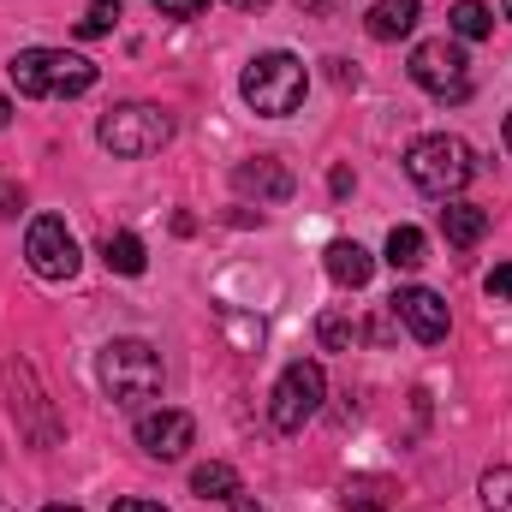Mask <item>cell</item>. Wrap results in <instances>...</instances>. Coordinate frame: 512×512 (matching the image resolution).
I'll list each match as a JSON object with an SVG mask.
<instances>
[{
	"instance_id": "obj_2",
	"label": "cell",
	"mask_w": 512,
	"mask_h": 512,
	"mask_svg": "<svg viewBox=\"0 0 512 512\" xmlns=\"http://www.w3.org/2000/svg\"><path fill=\"white\" fill-rule=\"evenodd\" d=\"M239 90H245L251 114H262V120H286V114H298V102H304V90H310V72H304L298 54L274 48V54H256L251 66H245Z\"/></svg>"
},
{
	"instance_id": "obj_25",
	"label": "cell",
	"mask_w": 512,
	"mask_h": 512,
	"mask_svg": "<svg viewBox=\"0 0 512 512\" xmlns=\"http://www.w3.org/2000/svg\"><path fill=\"white\" fill-rule=\"evenodd\" d=\"M489 298H495V304H512V262H501V268L489 274Z\"/></svg>"
},
{
	"instance_id": "obj_32",
	"label": "cell",
	"mask_w": 512,
	"mask_h": 512,
	"mask_svg": "<svg viewBox=\"0 0 512 512\" xmlns=\"http://www.w3.org/2000/svg\"><path fill=\"white\" fill-rule=\"evenodd\" d=\"M6 120H12V102H6V96H0V131H6Z\"/></svg>"
},
{
	"instance_id": "obj_28",
	"label": "cell",
	"mask_w": 512,
	"mask_h": 512,
	"mask_svg": "<svg viewBox=\"0 0 512 512\" xmlns=\"http://www.w3.org/2000/svg\"><path fill=\"white\" fill-rule=\"evenodd\" d=\"M114 512H167L161 501H114Z\"/></svg>"
},
{
	"instance_id": "obj_9",
	"label": "cell",
	"mask_w": 512,
	"mask_h": 512,
	"mask_svg": "<svg viewBox=\"0 0 512 512\" xmlns=\"http://www.w3.org/2000/svg\"><path fill=\"white\" fill-rule=\"evenodd\" d=\"M6 393H12V411H18L24 435H30L36 447H60V423H54V411H48L42 387L30 382V364H24V358H12V364H6Z\"/></svg>"
},
{
	"instance_id": "obj_23",
	"label": "cell",
	"mask_w": 512,
	"mask_h": 512,
	"mask_svg": "<svg viewBox=\"0 0 512 512\" xmlns=\"http://www.w3.org/2000/svg\"><path fill=\"white\" fill-rule=\"evenodd\" d=\"M316 334H322L328 352H352V346H358V322H346V316H322Z\"/></svg>"
},
{
	"instance_id": "obj_35",
	"label": "cell",
	"mask_w": 512,
	"mask_h": 512,
	"mask_svg": "<svg viewBox=\"0 0 512 512\" xmlns=\"http://www.w3.org/2000/svg\"><path fill=\"white\" fill-rule=\"evenodd\" d=\"M501 6H507V18H512V0H501Z\"/></svg>"
},
{
	"instance_id": "obj_11",
	"label": "cell",
	"mask_w": 512,
	"mask_h": 512,
	"mask_svg": "<svg viewBox=\"0 0 512 512\" xmlns=\"http://www.w3.org/2000/svg\"><path fill=\"white\" fill-rule=\"evenodd\" d=\"M191 441H197V423H191L185 411H149V417H137V447H143L149 459H161V465L185 459Z\"/></svg>"
},
{
	"instance_id": "obj_8",
	"label": "cell",
	"mask_w": 512,
	"mask_h": 512,
	"mask_svg": "<svg viewBox=\"0 0 512 512\" xmlns=\"http://www.w3.org/2000/svg\"><path fill=\"white\" fill-rule=\"evenodd\" d=\"M24 256L42 280H72L78 274V239L66 233L60 215H36L30 233H24Z\"/></svg>"
},
{
	"instance_id": "obj_10",
	"label": "cell",
	"mask_w": 512,
	"mask_h": 512,
	"mask_svg": "<svg viewBox=\"0 0 512 512\" xmlns=\"http://www.w3.org/2000/svg\"><path fill=\"white\" fill-rule=\"evenodd\" d=\"M393 316H399V322L411 328V340H423V346H441L447 328H453L447 304H441L429 286H399V292H393Z\"/></svg>"
},
{
	"instance_id": "obj_15",
	"label": "cell",
	"mask_w": 512,
	"mask_h": 512,
	"mask_svg": "<svg viewBox=\"0 0 512 512\" xmlns=\"http://www.w3.org/2000/svg\"><path fill=\"white\" fill-rule=\"evenodd\" d=\"M417 12H423V0H376L370 18H364V30H370L376 42H399V36L417 30Z\"/></svg>"
},
{
	"instance_id": "obj_12",
	"label": "cell",
	"mask_w": 512,
	"mask_h": 512,
	"mask_svg": "<svg viewBox=\"0 0 512 512\" xmlns=\"http://www.w3.org/2000/svg\"><path fill=\"white\" fill-rule=\"evenodd\" d=\"M233 191L239 197H256V203H286L298 191V179H292V167L280 155H251V161L233 167Z\"/></svg>"
},
{
	"instance_id": "obj_26",
	"label": "cell",
	"mask_w": 512,
	"mask_h": 512,
	"mask_svg": "<svg viewBox=\"0 0 512 512\" xmlns=\"http://www.w3.org/2000/svg\"><path fill=\"white\" fill-rule=\"evenodd\" d=\"M18 209H24V191H18V185H6V179H0V215H18Z\"/></svg>"
},
{
	"instance_id": "obj_16",
	"label": "cell",
	"mask_w": 512,
	"mask_h": 512,
	"mask_svg": "<svg viewBox=\"0 0 512 512\" xmlns=\"http://www.w3.org/2000/svg\"><path fill=\"white\" fill-rule=\"evenodd\" d=\"M340 507L346 512H387L393 507V483H387V477H352V483L340 489Z\"/></svg>"
},
{
	"instance_id": "obj_13",
	"label": "cell",
	"mask_w": 512,
	"mask_h": 512,
	"mask_svg": "<svg viewBox=\"0 0 512 512\" xmlns=\"http://www.w3.org/2000/svg\"><path fill=\"white\" fill-rule=\"evenodd\" d=\"M441 233H447V245H453V251H471V245L489 233V209L447 197V209H441Z\"/></svg>"
},
{
	"instance_id": "obj_33",
	"label": "cell",
	"mask_w": 512,
	"mask_h": 512,
	"mask_svg": "<svg viewBox=\"0 0 512 512\" xmlns=\"http://www.w3.org/2000/svg\"><path fill=\"white\" fill-rule=\"evenodd\" d=\"M42 512H78V507H42Z\"/></svg>"
},
{
	"instance_id": "obj_18",
	"label": "cell",
	"mask_w": 512,
	"mask_h": 512,
	"mask_svg": "<svg viewBox=\"0 0 512 512\" xmlns=\"http://www.w3.org/2000/svg\"><path fill=\"white\" fill-rule=\"evenodd\" d=\"M102 262H108L114 274H143V268H149V251H143L137 233H108V239H102Z\"/></svg>"
},
{
	"instance_id": "obj_1",
	"label": "cell",
	"mask_w": 512,
	"mask_h": 512,
	"mask_svg": "<svg viewBox=\"0 0 512 512\" xmlns=\"http://www.w3.org/2000/svg\"><path fill=\"white\" fill-rule=\"evenodd\" d=\"M6 72H12L18 96H36V102H60V96L96 90V60L66 54V48H24V54H12Z\"/></svg>"
},
{
	"instance_id": "obj_27",
	"label": "cell",
	"mask_w": 512,
	"mask_h": 512,
	"mask_svg": "<svg viewBox=\"0 0 512 512\" xmlns=\"http://www.w3.org/2000/svg\"><path fill=\"white\" fill-rule=\"evenodd\" d=\"M227 507H233V512H268V507H262V501H256V495H245V489H239V495H233Z\"/></svg>"
},
{
	"instance_id": "obj_24",
	"label": "cell",
	"mask_w": 512,
	"mask_h": 512,
	"mask_svg": "<svg viewBox=\"0 0 512 512\" xmlns=\"http://www.w3.org/2000/svg\"><path fill=\"white\" fill-rule=\"evenodd\" d=\"M155 12L161 18H197V12H209V0H155Z\"/></svg>"
},
{
	"instance_id": "obj_5",
	"label": "cell",
	"mask_w": 512,
	"mask_h": 512,
	"mask_svg": "<svg viewBox=\"0 0 512 512\" xmlns=\"http://www.w3.org/2000/svg\"><path fill=\"white\" fill-rule=\"evenodd\" d=\"M322 399H328V376H322V364L298 358V364L280 370V382H274V393H268V417H274L280 435H298V429L322 411Z\"/></svg>"
},
{
	"instance_id": "obj_4",
	"label": "cell",
	"mask_w": 512,
	"mask_h": 512,
	"mask_svg": "<svg viewBox=\"0 0 512 512\" xmlns=\"http://www.w3.org/2000/svg\"><path fill=\"white\" fill-rule=\"evenodd\" d=\"M405 173H411V185L429 191V197H459V191L471 185L477 161H471V143H465V137L435 131V137H417V143L405 149Z\"/></svg>"
},
{
	"instance_id": "obj_21",
	"label": "cell",
	"mask_w": 512,
	"mask_h": 512,
	"mask_svg": "<svg viewBox=\"0 0 512 512\" xmlns=\"http://www.w3.org/2000/svg\"><path fill=\"white\" fill-rule=\"evenodd\" d=\"M477 495H483V507H489V512H512V465H495V471H483Z\"/></svg>"
},
{
	"instance_id": "obj_34",
	"label": "cell",
	"mask_w": 512,
	"mask_h": 512,
	"mask_svg": "<svg viewBox=\"0 0 512 512\" xmlns=\"http://www.w3.org/2000/svg\"><path fill=\"white\" fill-rule=\"evenodd\" d=\"M507 149H512V114H507Z\"/></svg>"
},
{
	"instance_id": "obj_31",
	"label": "cell",
	"mask_w": 512,
	"mask_h": 512,
	"mask_svg": "<svg viewBox=\"0 0 512 512\" xmlns=\"http://www.w3.org/2000/svg\"><path fill=\"white\" fill-rule=\"evenodd\" d=\"M233 6H239V12H262V6H268V0H233Z\"/></svg>"
},
{
	"instance_id": "obj_29",
	"label": "cell",
	"mask_w": 512,
	"mask_h": 512,
	"mask_svg": "<svg viewBox=\"0 0 512 512\" xmlns=\"http://www.w3.org/2000/svg\"><path fill=\"white\" fill-rule=\"evenodd\" d=\"M328 185H334V197H346V191H352V167H334V179H328Z\"/></svg>"
},
{
	"instance_id": "obj_3",
	"label": "cell",
	"mask_w": 512,
	"mask_h": 512,
	"mask_svg": "<svg viewBox=\"0 0 512 512\" xmlns=\"http://www.w3.org/2000/svg\"><path fill=\"white\" fill-rule=\"evenodd\" d=\"M96 376H102V393H108L120 411H137L143 399L161 393V358H155L149 340H108Z\"/></svg>"
},
{
	"instance_id": "obj_20",
	"label": "cell",
	"mask_w": 512,
	"mask_h": 512,
	"mask_svg": "<svg viewBox=\"0 0 512 512\" xmlns=\"http://www.w3.org/2000/svg\"><path fill=\"white\" fill-rule=\"evenodd\" d=\"M447 24H453V36H465V42H483V36L495 30V12H489L483 0H453Z\"/></svg>"
},
{
	"instance_id": "obj_17",
	"label": "cell",
	"mask_w": 512,
	"mask_h": 512,
	"mask_svg": "<svg viewBox=\"0 0 512 512\" xmlns=\"http://www.w3.org/2000/svg\"><path fill=\"white\" fill-rule=\"evenodd\" d=\"M191 489L203 495V501H233L245 483H239V471L233 465H221V459H209V465H197L191 471Z\"/></svg>"
},
{
	"instance_id": "obj_19",
	"label": "cell",
	"mask_w": 512,
	"mask_h": 512,
	"mask_svg": "<svg viewBox=\"0 0 512 512\" xmlns=\"http://www.w3.org/2000/svg\"><path fill=\"white\" fill-rule=\"evenodd\" d=\"M387 262H393L399 274L423 268V262H429V239H423L417 227H393V233H387Z\"/></svg>"
},
{
	"instance_id": "obj_7",
	"label": "cell",
	"mask_w": 512,
	"mask_h": 512,
	"mask_svg": "<svg viewBox=\"0 0 512 512\" xmlns=\"http://www.w3.org/2000/svg\"><path fill=\"white\" fill-rule=\"evenodd\" d=\"M411 84L429 90L435 102H465L471 96V60L459 42L435 36V42H417L411 48Z\"/></svg>"
},
{
	"instance_id": "obj_6",
	"label": "cell",
	"mask_w": 512,
	"mask_h": 512,
	"mask_svg": "<svg viewBox=\"0 0 512 512\" xmlns=\"http://www.w3.org/2000/svg\"><path fill=\"white\" fill-rule=\"evenodd\" d=\"M96 137H102V149H108V155L137 161V155H155V149L173 137V120H167L161 108H149V102H126V108L102 114Z\"/></svg>"
},
{
	"instance_id": "obj_22",
	"label": "cell",
	"mask_w": 512,
	"mask_h": 512,
	"mask_svg": "<svg viewBox=\"0 0 512 512\" xmlns=\"http://www.w3.org/2000/svg\"><path fill=\"white\" fill-rule=\"evenodd\" d=\"M114 24H120V0H90L78 18V36H108Z\"/></svg>"
},
{
	"instance_id": "obj_30",
	"label": "cell",
	"mask_w": 512,
	"mask_h": 512,
	"mask_svg": "<svg viewBox=\"0 0 512 512\" xmlns=\"http://www.w3.org/2000/svg\"><path fill=\"white\" fill-rule=\"evenodd\" d=\"M298 6H304V12H328L334 0H298Z\"/></svg>"
},
{
	"instance_id": "obj_14",
	"label": "cell",
	"mask_w": 512,
	"mask_h": 512,
	"mask_svg": "<svg viewBox=\"0 0 512 512\" xmlns=\"http://www.w3.org/2000/svg\"><path fill=\"white\" fill-rule=\"evenodd\" d=\"M322 262H328V280H340V286H370V274H376V256L358 239H334Z\"/></svg>"
}]
</instances>
